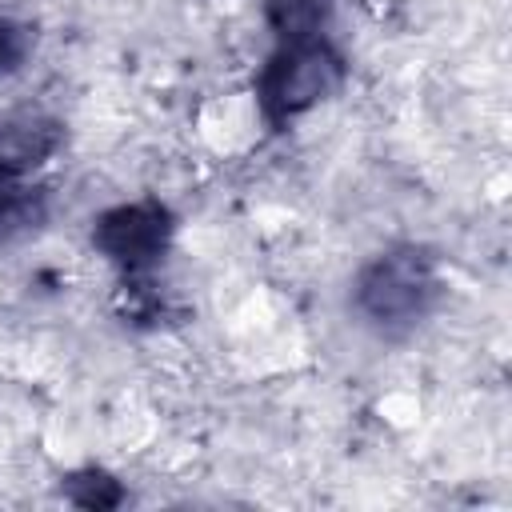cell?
I'll list each match as a JSON object with an SVG mask.
<instances>
[{"instance_id":"cell-1","label":"cell","mask_w":512,"mask_h":512,"mask_svg":"<svg viewBox=\"0 0 512 512\" xmlns=\"http://www.w3.org/2000/svg\"><path fill=\"white\" fill-rule=\"evenodd\" d=\"M436 296H440L436 260L416 244L380 252L376 260H368L360 268V276L352 284L356 316L384 336L416 328L432 312Z\"/></svg>"},{"instance_id":"cell-2","label":"cell","mask_w":512,"mask_h":512,"mask_svg":"<svg viewBox=\"0 0 512 512\" xmlns=\"http://www.w3.org/2000/svg\"><path fill=\"white\" fill-rule=\"evenodd\" d=\"M344 80V56L328 40V32H296L276 36V52L268 56L256 96L268 124H288L328 100Z\"/></svg>"},{"instance_id":"cell-3","label":"cell","mask_w":512,"mask_h":512,"mask_svg":"<svg viewBox=\"0 0 512 512\" xmlns=\"http://www.w3.org/2000/svg\"><path fill=\"white\" fill-rule=\"evenodd\" d=\"M168 240H172V216L156 200L120 204L104 212L92 228V244L104 252V260H112L128 276L148 272L168 252Z\"/></svg>"},{"instance_id":"cell-4","label":"cell","mask_w":512,"mask_h":512,"mask_svg":"<svg viewBox=\"0 0 512 512\" xmlns=\"http://www.w3.org/2000/svg\"><path fill=\"white\" fill-rule=\"evenodd\" d=\"M60 132L48 120H16L0 124V180H24L44 156H52Z\"/></svg>"},{"instance_id":"cell-5","label":"cell","mask_w":512,"mask_h":512,"mask_svg":"<svg viewBox=\"0 0 512 512\" xmlns=\"http://www.w3.org/2000/svg\"><path fill=\"white\" fill-rule=\"evenodd\" d=\"M44 216V200L24 180H0V240L32 228Z\"/></svg>"},{"instance_id":"cell-6","label":"cell","mask_w":512,"mask_h":512,"mask_svg":"<svg viewBox=\"0 0 512 512\" xmlns=\"http://www.w3.org/2000/svg\"><path fill=\"white\" fill-rule=\"evenodd\" d=\"M64 492H68V500L80 504V508H116V504L124 500V488H120L112 476L96 472V468L68 476V480H64Z\"/></svg>"},{"instance_id":"cell-7","label":"cell","mask_w":512,"mask_h":512,"mask_svg":"<svg viewBox=\"0 0 512 512\" xmlns=\"http://www.w3.org/2000/svg\"><path fill=\"white\" fill-rule=\"evenodd\" d=\"M24 56H28V32L0 16V76L16 72L24 64Z\"/></svg>"}]
</instances>
